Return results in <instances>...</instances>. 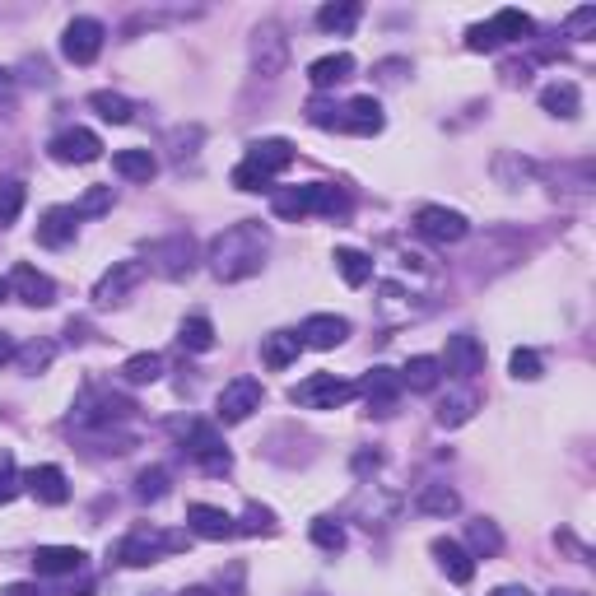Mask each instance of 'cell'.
I'll return each mask as SVG.
<instances>
[{"label": "cell", "mask_w": 596, "mask_h": 596, "mask_svg": "<svg viewBox=\"0 0 596 596\" xmlns=\"http://www.w3.org/2000/svg\"><path fill=\"white\" fill-rule=\"evenodd\" d=\"M266 252H271V233L261 229V224H252V219H243V224H233V229L219 233L215 243H210V257L205 261H210L215 280L238 285V280L261 271Z\"/></svg>", "instance_id": "obj_1"}, {"label": "cell", "mask_w": 596, "mask_h": 596, "mask_svg": "<svg viewBox=\"0 0 596 596\" xmlns=\"http://www.w3.org/2000/svg\"><path fill=\"white\" fill-rule=\"evenodd\" d=\"M308 122L322 126V131H350V136H378L387 117H382V103L373 94L364 98H350L345 108H322V103H312L308 108Z\"/></svg>", "instance_id": "obj_2"}, {"label": "cell", "mask_w": 596, "mask_h": 596, "mask_svg": "<svg viewBox=\"0 0 596 596\" xmlns=\"http://www.w3.org/2000/svg\"><path fill=\"white\" fill-rule=\"evenodd\" d=\"M271 210L280 219H308V215H340L345 210V196L326 182H308V187H280L271 196Z\"/></svg>", "instance_id": "obj_3"}, {"label": "cell", "mask_w": 596, "mask_h": 596, "mask_svg": "<svg viewBox=\"0 0 596 596\" xmlns=\"http://www.w3.org/2000/svg\"><path fill=\"white\" fill-rule=\"evenodd\" d=\"M354 396H359L354 382L336 378V373H312L308 382H298L294 392H289V401L303 410H340V406H350Z\"/></svg>", "instance_id": "obj_4"}, {"label": "cell", "mask_w": 596, "mask_h": 596, "mask_svg": "<svg viewBox=\"0 0 596 596\" xmlns=\"http://www.w3.org/2000/svg\"><path fill=\"white\" fill-rule=\"evenodd\" d=\"M182 545H187V536H177V531L136 527L122 545H117V559H122L126 569H145V564H154L159 555H173V550H182Z\"/></svg>", "instance_id": "obj_5"}, {"label": "cell", "mask_w": 596, "mask_h": 596, "mask_svg": "<svg viewBox=\"0 0 596 596\" xmlns=\"http://www.w3.org/2000/svg\"><path fill=\"white\" fill-rule=\"evenodd\" d=\"M261 401H266V387H261L257 378H233L224 392H219V401H215V415H219V424H243V420H252L261 410Z\"/></svg>", "instance_id": "obj_6"}, {"label": "cell", "mask_w": 596, "mask_h": 596, "mask_svg": "<svg viewBox=\"0 0 596 596\" xmlns=\"http://www.w3.org/2000/svg\"><path fill=\"white\" fill-rule=\"evenodd\" d=\"M149 266H154L163 280H187V275L196 271V243H191V233H173V238L154 243Z\"/></svg>", "instance_id": "obj_7"}, {"label": "cell", "mask_w": 596, "mask_h": 596, "mask_svg": "<svg viewBox=\"0 0 596 596\" xmlns=\"http://www.w3.org/2000/svg\"><path fill=\"white\" fill-rule=\"evenodd\" d=\"M187 452H191V461H196L205 475H224L233 466L229 447L219 443V434L210 429V424H191V429H187Z\"/></svg>", "instance_id": "obj_8"}, {"label": "cell", "mask_w": 596, "mask_h": 596, "mask_svg": "<svg viewBox=\"0 0 596 596\" xmlns=\"http://www.w3.org/2000/svg\"><path fill=\"white\" fill-rule=\"evenodd\" d=\"M415 229H420L429 243H461V238L471 233V224H466V215L447 210V205H424L420 215H415Z\"/></svg>", "instance_id": "obj_9"}, {"label": "cell", "mask_w": 596, "mask_h": 596, "mask_svg": "<svg viewBox=\"0 0 596 596\" xmlns=\"http://www.w3.org/2000/svg\"><path fill=\"white\" fill-rule=\"evenodd\" d=\"M61 52H66V61H75V66H89V61L103 52V24H98V19H70L66 38H61Z\"/></svg>", "instance_id": "obj_10"}, {"label": "cell", "mask_w": 596, "mask_h": 596, "mask_svg": "<svg viewBox=\"0 0 596 596\" xmlns=\"http://www.w3.org/2000/svg\"><path fill=\"white\" fill-rule=\"evenodd\" d=\"M443 368L452 378H475L480 368H485V345L471 336V331H457V336H447V359Z\"/></svg>", "instance_id": "obj_11"}, {"label": "cell", "mask_w": 596, "mask_h": 596, "mask_svg": "<svg viewBox=\"0 0 596 596\" xmlns=\"http://www.w3.org/2000/svg\"><path fill=\"white\" fill-rule=\"evenodd\" d=\"M140 280H145V266H140V261H117V266L98 280L94 303H98V308H112V303H122V298L131 294Z\"/></svg>", "instance_id": "obj_12"}, {"label": "cell", "mask_w": 596, "mask_h": 596, "mask_svg": "<svg viewBox=\"0 0 596 596\" xmlns=\"http://www.w3.org/2000/svg\"><path fill=\"white\" fill-rule=\"evenodd\" d=\"M10 294H19L28 308H52V303H56V285L38 271V266H28V261H19V266H14Z\"/></svg>", "instance_id": "obj_13"}, {"label": "cell", "mask_w": 596, "mask_h": 596, "mask_svg": "<svg viewBox=\"0 0 596 596\" xmlns=\"http://www.w3.org/2000/svg\"><path fill=\"white\" fill-rule=\"evenodd\" d=\"M103 154V140L94 131H84V126H70L61 136L52 140V159L56 163H94Z\"/></svg>", "instance_id": "obj_14"}, {"label": "cell", "mask_w": 596, "mask_h": 596, "mask_svg": "<svg viewBox=\"0 0 596 596\" xmlns=\"http://www.w3.org/2000/svg\"><path fill=\"white\" fill-rule=\"evenodd\" d=\"M187 531L191 536H201V541H229V536H238L233 517L224 513V508H210V503H191L187 508Z\"/></svg>", "instance_id": "obj_15"}, {"label": "cell", "mask_w": 596, "mask_h": 596, "mask_svg": "<svg viewBox=\"0 0 596 596\" xmlns=\"http://www.w3.org/2000/svg\"><path fill=\"white\" fill-rule=\"evenodd\" d=\"M345 336H350V322H345V317H336V312H317V317H308V322H303V331H298V340H303V345H312V350H336Z\"/></svg>", "instance_id": "obj_16"}, {"label": "cell", "mask_w": 596, "mask_h": 596, "mask_svg": "<svg viewBox=\"0 0 596 596\" xmlns=\"http://www.w3.org/2000/svg\"><path fill=\"white\" fill-rule=\"evenodd\" d=\"M24 485H28V494L38 503H52V508H61V503L70 499V480H66V471L61 466H33V471L24 475Z\"/></svg>", "instance_id": "obj_17"}, {"label": "cell", "mask_w": 596, "mask_h": 596, "mask_svg": "<svg viewBox=\"0 0 596 596\" xmlns=\"http://www.w3.org/2000/svg\"><path fill=\"white\" fill-rule=\"evenodd\" d=\"M33 569H38L42 578L80 573L84 569V550H75V545H38V550H33Z\"/></svg>", "instance_id": "obj_18"}, {"label": "cell", "mask_w": 596, "mask_h": 596, "mask_svg": "<svg viewBox=\"0 0 596 596\" xmlns=\"http://www.w3.org/2000/svg\"><path fill=\"white\" fill-rule=\"evenodd\" d=\"M359 392L368 396V406L378 410V415H392L396 396L406 392V387H401V373H392V368H373V373L359 382Z\"/></svg>", "instance_id": "obj_19"}, {"label": "cell", "mask_w": 596, "mask_h": 596, "mask_svg": "<svg viewBox=\"0 0 596 596\" xmlns=\"http://www.w3.org/2000/svg\"><path fill=\"white\" fill-rule=\"evenodd\" d=\"M434 559H438V569H443L457 587H466L475 578V555L466 550V545L447 541V536H438V541H434Z\"/></svg>", "instance_id": "obj_20"}, {"label": "cell", "mask_w": 596, "mask_h": 596, "mask_svg": "<svg viewBox=\"0 0 596 596\" xmlns=\"http://www.w3.org/2000/svg\"><path fill=\"white\" fill-rule=\"evenodd\" d=\"M75 229H80L75 210H70V205H52V210L38 219V243L42 247H66V243H75Z\"/></svg>", "instance_id": "obj_21"}, {"label": "cell", "mask_w": 596, "mask_h": 596, "mask_svg": "<svg viewBox=\"0 0 596 596\" xmlns=\"http://www.w3.org/2000/svg\"><path fill=\"white\" fill-rule=\"evenodd\" d=\"M285 56H289V47H285V38H280V28L266 24L257 33V42H252V61H257V70L261 75H280V70H285Z\"/></svg>", "instance_id": "obj_22"}, {"label": "cell", "mask_w": 596, "mask_h": 596, "mask_svg": "<svg viewBox=\"0 0 596 596\" xmlns=\"http://www.w3.org/2000/svg\"><path fill=\"white\" fill-rule=\"evenodd\" d=\"M247 163H257L261 173L266 177H275V173H285L289 163H294V145H289V140H257V145L247 149Z\"/></svg>", "instance_id": "obj_23"}, {"label": "cell", "mask_w": 596, "mask_h": 596, "mask_svg": "<svg viewBox=\"0 0 596 596\" xmlns=\"http://www.w3.org/2000/svg\"><path fill=\"white\" fill-rule=\"evenodd\" d=\"M354 75V56L350 52H336V56H322V61H312L308 66V80L312 89H336Z\"/></svg>", "instance_id": "obj_24"}, {"label": "cell", "mask_w": 596, "mask_h": 596, "mask_svg": "<svg viewBox=\"0 0 596 596\" xmlns=\"http://www.w3.org/2000/svg\"><path fill=\"white\" fill-rule=\"evenodd\" d=\"M541 108L550 112V117H578V108H583V94H578V84L573 80H555L541 89Z\"/></svg>", "instance_id": "obj_25"}, {"label": "cell", "mask_w": 596, "mask_h": 596, "mask_svg": "<svg viewBox=\"0 0 596 596\" xmlns=\"http://www.w3.org/2000/svg\"><path fill=\"white\" fill-rule=\"evenodd\" d=\"M438 378H443V364H438L434 354H415V359L401 368V387H410V392H434Z\"/></svg>", "instance_id": "obj_26"}, {"label": "cell", "mask_w": 596, "mask_h": 596, "mask_svg": "<svg viewBox=\"0 0 596 596\" xmlns=\"http://www.w3.org/2000/svg\"><path fill=\"white\" fill-rule=\"evenodd\" d=\"M298 350H303V340H298L294 331H271V336H261V359H266V368H289L298 359Z\"/></svg>", "instance_id": "obj_27"}, {"label": "cell", "mask_w": 596, "mask_h": 596, "mask_svg": "<svg viewBox=\"0 0 596 596\" xmlns=\"http://www.w3.org/2000/svg\"><path fill=\"white\" fill-rule=\"evenodd\" d=\"M112 168H117L126 182H149V177L159 173V159H154L149 149H117V154H112Z\"/></svg>", "instance_id": "obj_28"}, {"label": "cell", "mask_w": 596, "mask_h": 596, "mask_svg": "<svg viewBox=\"0 0 596 596\" xmlns=\"http://www.w3.org/2000/svg\"><path fill=\"white\" fill-rule=\"evenodd\" d=\"M336 271H340V280H345L350 289H359V285L373 280V257L354 252V247H336Z\"/></svg>", "instance_id": "obj_29"}, {"label": "cell", "mask_w": 596, "mask_h": 596, "mask_svg": "<svg viewBox=\"0 0 596 596\" xmlns=\"http://www.w3.org/2000/svg\"><path fill=\"white\" fill-rule=\"evenodd\" d=\"M489 33L499 42H517V38H531L536 24H531V14H522V10H499L489 19Z\"/></svg>", "instance_id": "obj_30"}, {"label": "cell", "mask_w": 596, "mask_h": 596, "mask_svg": "<svg viewBox=\"0 0 596 596\" xmlns=\"http://www.w3.org/2000/svg\"><path fill=\"white\" fill-rule=\"evenodd\" d=\"M415 508L429 517H447V513H457L461 499H457V489H447V485H424L420 489V499H415Z\"/></svg>", "instance_id": "obj_31"}, {"label": "cell", "mask_w": 596, "mask_h": 596, "mask_svg": "<svg viewBox=\"0 0 596 596\" xmlns=\"http://www.w3.org/2000/svg\"><path fill=\"white\" fill-rule=\"evenodd\" d=\"M177 340H182V350L205 354V350H215V326H210V317H187Z\"/></svg>", "instance_id": "obj_32"}, {"label": "cell", "mask_w": 596, "mask_h": 596, "mask_svg": "<svg viewBox=\"0 0 596 596\" xmlns=\"http://www.w3.org/2000/svg\"><path fill=\"white\" fill-rule=\"evenodd\" d=\"M89 108H94L103 122H112V126H126L131 117H136V108H131L122 94H108V89H98V94L89 98Z\"/></svg>", "instance_id": "obj_33"}, {"label": "cell", "mask_w": 596, "mask_h": 596, "mask_svg": "<svg viewBox=\"0 0 596 596\" xmlns=\"http://www.w3.org/2000/svg\"><path fill=\"white\" fill-rule=\"evenodd\" d=\"M159 373H163V359L154 350L149 354H131L122 364V378L131 382V387H145V382H159Z\"/></svg>", "instance_id": "obj_34"}, {"label": "cell", "mask_w": 596, "mask_h": 596, "mask_svg": "<svg viewBox=\"0 0 596 596\" xmlns=\"http://www.w3.org/2000/svg\"><path fill=\"white\" fill-rule=\"evenodd\" d=\"M359 5H354V0H345V5H322V10H317V24L326 28V33H350L354 24H359Z\"/></svg>", "instance_id": "obj_35"}, {"label": "cell", "mask_w": 596, "mask_h": 596, "mask_svg": "<svg viewBox=\"0 0 596 596\" xmlns=\"http://www.w3.org/2000/svg\"><path fill=\"white\" fill-rule=\"evenodd\" d=\"M466 541H471V550L475 555H485V559H494L503 550V531L494 527V522H485V517H480V522H471V531H466Z\"/></svg>", "instance_id": "obj_36"}, {"label": "cell", "mask_w": 596, "mask_h": 596, "mask_svg": "<svg viewBox=\"0 0 596 596\" xmlns=\"http://www.w3.org/2000/svg\"><path fill=\"white\" fill-rule=\"evenodd\" d=\"M475 415V396L471 392H461V396H447L443 406H438V424L443 429H461V424Z\"/></svg>", "instance_id": "obj_37"}, {"label": "cell", "mask_w": 596, "mask_h": 596, "mask_svg": "<svg viewBox=\"0 0 596 596\" xmlns=\"http://www.w3.org/2000/svg\"><path fill=\"white\" fill-rule=\"evenodd\" d=\"M163 494H168V471H163V466H145V471L136 475V499L140 503H159Z\"/></svg>", "instance_id": "obj_38"}, {"label": "cell", "mask_w": 596, "mask_h": 596, "mask_svg": "<svg viewBox=\"0 0 596 596\" xmlns=\"http://www.w3.org/2000/svg\"><path fill=\"white\" fill-rule=\"evenodd\" d=\"M24 201H28V191H24V182H0V229L5 224H14L19 219V210H24Z\"/></svg>", "instance_id": "obj_39"}, {"label": "cell", "mask_w": 596, "mask_h": 596, "mask_svg": "<svg viewBox=\"0 0 596 596\" xmlns=\"http://www.w3.org/2000/svg\"><path fill=\"white\" fill-rule=\"evenodd\" d=\"M75 210V219H94V215H108L112 210V187H89L80 196V201L70 205Z\"/></svg>", "instance_id": "obj_40"}, {"label": "cell", "mask_w": 596, "mask_h": 596, "mask_svg": "<svg viewBox=\"0 0 596 596\" xmlns=\"http://www.w3.org/2000/svg\"><path fill=\"white\" fill-rule=\"evenodd\" d=\"M233 527L243 531V536H271V531H275V513H271V508H261V503H247L243 522H233Z\"/></svg>", "instance_id": "obj_41"}, {"label": "cell", "mask_w": 596, "mask_h": 596, "mask_svg": "<svg viewBox=\"0 0 596 596\" xmlns=\"http://www.w3.org/2000/svg\"><path fill=\"white\" fill-rule=\"evenodd\" d=\"M19 489H24V480H19V466H14V452H0V508L5 503L19 499Z\"/></svg>", "instance_id": "obj_42"}, {"label": "cell", "mask_w": 596, "mask_h": 596, "mask_svg": "<svg viewBox=\"0 0 596 596\" xmlns=\"http://www.w3.org/2000/svg\"><path fill=\"white\" fill-rule=\"evenodd\" d=\"M312 541L336 555V550H345V527H340V522H331V517H317V522H312Z\"/></svg>", "instance_id": "obj_43"}, {"label": "cell", "mask_w": 596, "mask_h": 596, "mask_svg": "<svg viewBox=\"0 0 596 596\" xmlns=\"http://www.w3.org/2000/svg\"><path fill=\"white\" fill-rule=\"evenodd\" d=\"M233 187H238V191H266V187H271V177H266V173H261V168H257V163H238V168H233Z\"/></svg>", "instance_id": "obj_44"}, {"label": "cell", "mask_w": 596, "mask_h": 596, "mask_svg": "<svg viewBox=\"0 0 596 596\" xmlns=\"http://www.w3.org/2000/svg\"><path fill=\"white\" fill-rule=\"evenodd\" d=\"M508 368H513L517 382H536V378H541V354H536V350H517Z\"/></svg>", "instance_id": "obj_45"}, {"label": "cell", "mask_w": 596, "mask_h": 596, "mask_svg": "<svg viewBox=\"0 0 596 596\" xmlns=\"http://www.w3.org/2000/svg\"><path fill=\"white\" fill-rule=\"evenodd\" d=\"M52 354H56V345H47V340H42V345H28V350H19V364H24L28 373H38V368L52 364Z\"/></svg>", "instance_id": "obj_46"}, {"label": "cell", "mask_w": 596, "mask_h": 596, "mask_svg": "<svg viewBox=\"0 0 596 596\" xmlns=\"http://www.w3.org/2000/svg\"><path fill=\"white\" fill-rule=\"evenodd\" d=\"M466 47H471V52H494L499 38L489 33V24H471V28H466Z\"/></svg>", "instance_id": "obj_47"}, {"label": "cell", "mask_w": 596, "mask_h": 596, "mask_svg": "<svg viewBox=\"0 0 596 596\" xmlns=\"http://www.w3.org/2000/svg\"><path fill=\"white\" fill-rule=\"evenodd\" d=\"M596 24V5H583V10H573L569 14V38H587Z\"/></svg>", "instance_id": "obj_48"}, {"label": "cell", "mask_w": 596, "mask_h": 596, "mask_svg": "<svg viewBox=\"0 0 596 596\" xmlns=\"http://www.w3.org/2000/svg\"><path fill=\"white\" fill-rule=\"evenodd\" d=\"M0 596H42V592H38V587H33V583H10V587H5V592H0Z\"/></svg>", "instance_id": "obj_49"}, {"label": "cell", "mask_w": 596, "mask_h": 596, "mask_svg": "<svg viewBox=\"0 0 596 596\" xmlns=\"http://www.w3.org/2000/svg\"><path fill=\"white\" fill-rule=\"evenodd\" d=\"M14 354H19V350H14V340L5 336V331H0V364H10Z\"/></svg>", "instance_id": "obj_50"}, {"label": "cell", "mask_w": 596, "mask_h": 596, "mask_svg": "<svg viewBox=\"0 0 596 596\" xmlns=\"http://www.w3.org/2000/svg\"><path fill=\"white\" fill-rule=\"evenodd\" d=\"M489 596H531V592H527V587H494Z\"/></svg>", "instance_id": "obj_51"}, {"label": "cell", "mask_w": 596, "mask_h": 596, "mask_svg": "<svg viewBox=\"0 0 596 596\" xmlns=\"http://www.w3.org/2000/svg\"><path fill=\"white\" fill-rule=\"evenodd\" d=\"M182 596H215V592H210V587H187Z\"/></svg>", "instance_id": "obj_52"}, {"label": "cell", "mask_w": 596, "mask_h": 596, "mask_svg": "<svg viewBox=\"0 0 596 596\" xmlns=\"http://www.w3.org/2000/svg\"><path fill=\"white\" fill-rule=\"evenodd\" d=\"M0 94H10V70H0Z\"/></svg>", "instance_id": "obj_53"}, {"label": "cell", "mask_w": 596, "mask_h": 596, "mask_svg": "<svg viewBox=\"0 0 596 596\" xmlns=\"http://www.w3.org/2000/svg\"><path fill=\"white\" fill-rule=\"evenodd\" d=\"M5 294H10V280H0V298H5Z\"/></svg>", "instance_id": "obj_54"}]
</instances>
